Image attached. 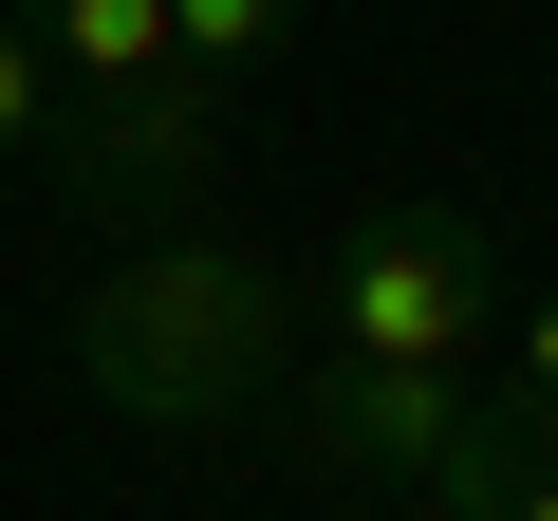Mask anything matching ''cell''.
Returning a JSON list of instances; mask_svg holds the SVG:
<instances>
[{"instance_id": "8992f818", "label": "cell", "mask_w": 558, "mask_h": 521, "mask_svg": "<svg viewBox=\"0 0 558 521\" xmlns=\"http://www.w3.org/2000/svg\"><path fill=\"white\" fill-rule=\"evenodd\" d=\"M57 131V57H38V20H0V168H20Z\"/></svg>"}, {"instance_id": "277c9868", "label": "cell", "mask_w": 558, "mask_h": 521, "mask_svg": "<svg viewBox=\"0 0 558 521\" xmlns=\"http://www.w3.org/2000/svg\"><path fill=\"white\" fill-rule=\"evenodd\" d=\"M428 502H447V521H558V428H521V410L484 391V410L428 447Z\"/></svg>"}, {"instance_id": "7a4b0ae2", "label": "cell", "mask_w": 558, "mask_h": 521, "mask_svg": "<svg viewBox=\"0 0 558 521\" xmlns=\"http://www.w3.org/2000/svg\"><path fill=\"white\" fill-rule=\"evenodd\" d=\"M75 373H94L112 428H242L299 354H279V280H260L242 242H149V260L94 280Z\"/></svg>"}, {"instance_id": "5b68a950", "label": "cell", "mask_w": 558, "mask_h": 521, "mask_svg": "<svg viewBox=\"0 0 558 521\" xmlns=\"http://www.w3.org/2000/svg\"><path fill=\"white\" fill-rule=\"evenodd\" d=\"M299 20H317V0H168V38H186V75H205V94L279 75V57H299Z\"/></svg>"}, {"instance_id": "3957f363", "label": "cell", "mask_w": 558, "mask_h": 521, "mask_svg": "<svg viewBox=\"0 0 558 521\" xmlns=\"http://www.w3.org/2000/svg\"><path fill=\"white\" fill-rule=\"evenodd\" d=\"M38 57L75 112V186L94 205H205L223 186V94L186 75L168 0H38Z\"/></svg>"}, {"instance_id": "6da1fadb", "label": "cell", "mask_w": 558, "mask_h": 521, "mask_svg": "<svg viewBox=\"0 0 558 521\" xmlns=\"http://www.w3.org/2000/svg\"><path fill=\"white\" fill-rule=\"evenodd\" d=\"M484 410V223L465 205H373L354 260H336V354L299 373V428L317 465H373V484H428V447Z\"/></svg>"}, {"instance_id": "52a82bcc", "label": "cell", "mask_w": 558, "mask_h": 521, "mask_svg": "<svg viewBox=\"0 0 558 521\" xmlns=\"http://www.w3.org/2000/svg\"><path fill=\"white\" fill-rule=\"evenodd\" d=\"M502 410H521V428H558V299L521 317V373H502Z\"/></svg>"}, {"instance_id": "ba28073f", "label": "cell", "mask_w": 558, "mask_h": 521, "mask_svg": "<svg viewBox=\"0 0 558 521\" xmlns=\"http://www.w3.org/2000/svg\"><path fill=\"white\" fill-rule=\"evenodd\" d=\"M0 20H38V0H0Z\"/></svg>"}]
</instances>
